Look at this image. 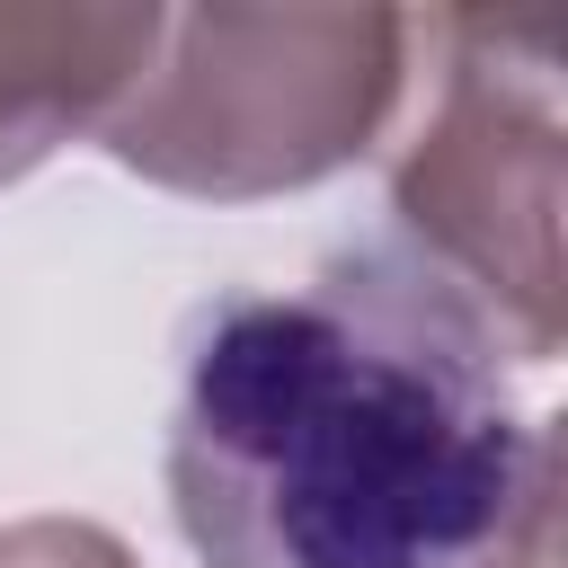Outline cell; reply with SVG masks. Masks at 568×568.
I'll list each match as a JSON object with an SVG mask.
<instances>
[{
  "label": "cell",
  "instance_id": "1",
  "mask_svg": "<svg viewBox=\"0 0 568 568\" xmlns=\"http://www.w3.org/2000/svg\"><path fill=\"white\" fill-rule=\"evenodd\" d=\"M160 470L195 568H559V444L399 240L195 302Z\"/></svg>",
  "mask_w": 568,
  "mask_h": 568
},
{
  "label": "cell",
  "instance_id": "2",
  "mask_svg": "<svg viewBox=\"0 0 568 568\" xmlns=\"http://www.w3.org/2000/svg\"><path fill=\"white\" fill-rule=\"evenodd\" d=\"M426 106L390 151L399 248L497 337L515 364H550L568 337V106L559 9H426Z\"/></svg>",
  "mask_w": 568,
  "mask_h": 568
},
{
  "label": "cell",
  "instance_id": "3",
  "mask_svg": "<svg viewBox=\"0 0 568 568\" xmlns=\"http://www.w3.org/2000/svg\"><path fill=\"white\" fill-rule=\"evenodd\" d=\"M399 89L408 9H160L98 142L142 186L248 204L364 160Z\"/></svg>",
  "mask_w": 568,
  "mask_h": 568
},
{
  "label": "cell",
  "instance_id": "4",
  "mask_svg": "<svg viewBox=\"0 0 568 568\" xmlns=\"http://www.w3.org/2000/svg\"><path fill=\"white\" fill-rule=\"evenodd\" d=\"M151 44V0H0V186L44 169L71 133H98Z\"/></svg>",
  "mask_w": 568,
  "mask_h": 568
},
{
  "label": "cell",
  "instance_id": "5",
  "mask_svg": "<svg viewBox=\"0 0 568 568\" xmlns=\"http://www.w3.org/2000/svg\"><path fill=\"white\" fill-rule=\"evenodd\" d=\"M0 568H142V559L89 515H27L0 524Z\"/></svg>",
  "mask_w": 568,
  "mask_h": 568
}]
</instances>
